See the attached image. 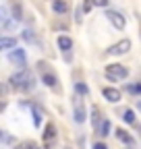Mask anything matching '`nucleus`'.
<instances>
[{
  "mask_svg": "<svg viewBox=\"0 0 141 149\" xmlns=\"http://www.w3.org/2000/svg\"><path fill=\"white\" fill-rule=\"evenodd\" d=\"M75 93H79V95H87V85L83 81H77L75 83Z\"/></svg>",
  "mask_w": 141,
  "mask_h": 149,
  "instance_id": "16",
  "label": "nucleus"
},
{
  "mask_svg": "<svg viewBox=\"0 0 141 149\" xmlns=\"http://www.w3.org/2000/svg\"><path fill=\"white\" fill-rule=\"evenodd\" d=\"M94 149H108V147H106L104 143H96V145H94Z\"/></svg>",
  "mask_w": 141,
  "mask_h": 149,
  "instance_id": "25",
  "label": "nucleus"
},
{
  "mask_svg": "<svg viewBox=\"0 0 141 149\" xmlns=\"http://www.w3.org/2000/svg\"><path fill=\"white\" fill-rule=\"evenodd\" d=\"M33 77H31V72L27 70V68H21L19 72H15L13 77H10V85H13V89H17V91H29L31 87H33Z\"/></svg>",
  "mask_w": 141,
  "mask_h": 149,
  "instance_id": "1",
  "label": "nucleus"
},
{
  "mask_svg": "<svg viewBox=\"0 0 141 149\" xmlns=\"http://www.w3.org/2000/svg\"><path fill=\"white\" fill-rule=\"evenodd\" d=\"M0 15H2V17H0V19H2V29L4 31H8V29H13V21H10V17H8V6H2V8H0Z\"/></svg>",
  "mask_w": 141,
  "mask_h": 149,
  "instance_id": "7",
  "label": "nucleus"
},
{
  "mask_svg": "<svg viewBox=\"0 0 141 149\" xmlns=\"http://www.w3.org/2000/svg\"><path fill=\"white\" fill-rule=\"evenodd\" d=\"M131 50V42L129 40H120L118 44H114L110 50H108V54H112V56H120V54H127Z\"/></svg>",
  "mask_w": 141,
  "mask_h": 149,
  "instance_id": "6",
  "label": "nucleus"
},
{
  "mask_svg": "<svg viewBox=\"0 0 141 149\" xmlns=\"http://www.w3.org/2000/svg\"><path fill=\"white\" fill-rule=\"evenodd\" d=\"M94 126H100V110L94 108Z\"/></svg>",
  "mask_w": 141,
  "mask_h": 149,
  "instance_id": "21",
  "label": "nucleus"
},
{
  "mask_svg": "<svg viewBox=\"0 0 141 149\" xmlns=\"http://www.w3.org/2000/svg\"><path fill=\"white\" fill-rule=\"evenodd\" d=\"M17 48V40H13V37H0V50H13Z\"/></svg>",
  "mask_w": 141,
  "mask_h": 149,
  "instance_id": "10",
  "label": "nucleus"
},
{
  "mask_svg": "<svg viewBox=\"0 0 141 149\" xmlns=\"http://www.w3.org/2000/svg\"><path fill=\"white\" fill-rule=\"evenodd\" d=\"M116 137H118V139H120L122 143H129V145L133 143V137H131V135L127 133L125 128H116Z\"/></svg>",
  "mask_w": 141,
  "mask_h": 149,
  "instance_id": "14",
  "label": "nucleus"
},
{
  "mask_svg": "<svg viewBox=\"0 0 141 149\" xmlns=\"http://www.w3.org/2000/svg\"><path fill=\"white\" fill-rule=\"evenodd\" d=\"M33 124H35V126L42 124V112H40L38 108H33Z\"/></svg>",
  "mask_w": 141,
  "mask_h": 149,
  "instance_id": "17",
  "label": "nucleus"
},
{
  "mask_svg": "<svg viewBox=\"0 0 141 149\" xmlns=\"http://www.w3.org/2000/svg\"><path fill=\"white\" fill-rule=\"evenodd\" d=\"M58 46H60V50H70V48H73V40H70V37L68 35H60L58 37Z\"/></svg>",
  "mask_w": 141,
  "mask_h": 149,
  "instance_id": "13",
  "label": "nucleus"
},
{
  "mask_svg": "<svg viewBox=\"0 0 141 149\" xmlns=\"http://www.w3.org/2000/svg\"><path fill=\"white\" fill-rule=\"evenodd\" d=\"M91 6H94V0H85V2H83V10H85V13H89Z\"/></svg>",
  "mask_w": 141,
  "mask_h": 149,
  "instance_id": "22",
  "label": "nucleus"
},
{
  "mask_svg": "<svg viewBox=\"0 0 141 149\" xmlns=\"http://www.w3.org/2000/svg\"><path fill=\"white\" fill-rule=\"evenodd\" d=\"M102 93H104V97L108 100V102H120V91L114 89V87H106Z\"/></svg>",
  "mask_w": 141,
  "mask_h": 149,
  "instance_id": "8",
  "label": "nucleus"
},
{
  "mask_svg": "<svg viewBox=\"0 0 141 149\" xmlns=\"http://www.w3.org/2000/svg\"><path fill=\"white\" fill-rule=\"evenodd\" d=\"M129 93H141V85H127Z\"/></svg>",
  "mask_w": 141,
  "mask_h": 149,
  "instance_id": "20",
  "label": "nucleus"
},
{
  "mask_svg": "<svg viewBox=\"0 0 141 149\" xmlns=\"http://www.w3.org/2000/svg\"><path fill=\"white\" fill-rule=\"evenodd\" d=\"M23 40L31 44V42H35V35H31V31H29V29H25V31H23Z\"/></svg>",
  "mask_w": 141,
  "mask_h": 149,
  "instance_id": "19",
  "label": "nucleus"
},
{
  "mask_svg": "<svg viewBox=\"0 0 141 149\" xmlns=\"http://www.w3.org/2000/svg\"><path fill=\"white\" fill-rule=\"evenodd\" d=\"M108 135H110V122L104 120L102 122V137H108Z\"/></svg>",
  "mask_w": 141,
  "mask_h": 149,
  "instance_id": "18",
  "label": "nucleus"
},
{
  "mask_svg": "<svg viewBox=\"0 0 141 149\" xmlns=\"http://www.w3.org/2000/svg\"><path fill=\"white\" fill-rule=\"evenodd\" d=\"M42 81H44L48 87H54V89H56V85H58V79H56V74H52V72H44Z\"/></svg>",
  "mask_w": 141,
  "mask_h": 149,
  "instance_id": "12",
  "label": "nucleus"
},
{
  "mask_svg": "<svg viewBox=\"0 0 141 149\" xmlns=\"http://www.w3.org/2000/svg\"><path fill=\"white\" fill-rule=\"evenodd\" d=\"M106 19H108L116 29H125V25H127L125 17H122L120 13H116V10H106Z\"/></svg>",
  "mask_w": 141,
  "mask_h": 149,
  "instance_id": "4",
  "label": "nucleus"
},
{
  "mask_svg": "<svg viewBox=\"0 0 141 149\" xmlns=\"http://www.w3.org/2000/svg\"><path fill=\"white\" fill-rule=\"evenodd\" d=\"M96 6H108V0H94Z\"/></svg>",
  "mask_w": 141,
  "mask_h": 149,
  "instance_id": "23",
  "label": "nucleus"
},
{
  "mask_svg": "<svg viewBox=\"0 0 141 149\" xmlns=\"http://www.w3.org/2000/svg\"><path fill=\"white\" fill-rule=\"evenodd\" d=\"M54 137H56V126H54V124H48V126H46V133H44V141H46V143H52V141H54Z\"/></svg>",
  "mask_w": 141,
  "mask_h": 149,
  "instance_id": "11",
  "label": "nucleus"
},
{
  "mask_svg": "<svg viewBox=\"0 0 141 149\" xmlns=\"http://www.w3.org/2000/svg\"><path fill=\"white\" fill-rule=\"evenodd\" d=\"M8 60L13 64H17V66L25 68V52L21 48H13V52H8Z\"/></svg>",
  "mask_w": 141,
  "mask_h": 149,
  "instance_id": "5",
  "label": "nucleus"
},
{
  "mask_svg": "<svg viewBox=\"0 0 141 149\" xmlns=\"http://www.w3.org/2000/svg\"><path fill=\"white\" fill-rule=\"evenodd\" d=\"M73 118L77 124H83L85 122V102H83V95H79V93H75L73 95Z\"/></svg>",
  "mask_w": 141,
  "mask_h": 149,
  "instance_id": "2",
  "label": "nucleus"
},
{
  "mask_svg": "<svg viewBox=\"0 0 141 149\" xmlns=\"http://www.w3.org/2000/svg\"><path fill=\"white\" fill-rule=\"evenodd\" d=\"M52 10L58 13V15H64L68 10V2L66 0H52Z\"/></svg>",
  "mask_w": 141,
  "mask_h": 149,
  "instance_id": "9",
  "label": "nucleus"
},
{
  "mask_svg": "<svg viewBox=\"0 0 141 149\" xmlns=\"http://www.w3.org/2000/svg\"><path fill=\"white\" fill-rule=\"evenodd\" d=\"M127 66H122V64H110V66H106V79H110V81H122V79H127Z\"/></svg>",
  "mask_w": 141,
  "mask_h": 149,
  "instance_id": "3",
  "label": "nucleus"
},
{
  "mask_svg": "<svg viewBox=\"0 0 141 149\" xmlns=\"http://www.w3.org/2000/svg\"><path fill=\"white\" fill-rule=\"evenodd\" d=\"M23 149H40V147L35 145V143H25V145H23Z\"/></svg>",
  "mask_w": 141,
  "mask_h": 149,
  "instance_id": "24",
  "label": "nucleus"
},
{
  "mask_svg": "<svg viewBox=\"0 0 141 149\" xmlns=\"http://www.w3.org/2000/svg\"><path fill=\"white\" fill-rule=\"evenodd\" d=\"M122 120H125L127 124H135V122H137V116H135V112H133V110H125V114H122Z\"/></svg>",
  "mask_w": 141,
  "mask_h": 149,
  "instance_id": "15",
  "label": "nucleus"
}]
</instances>
